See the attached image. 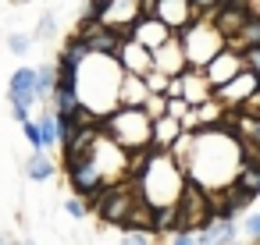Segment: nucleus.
<instances>
[{
	"instance_id": "nucleus-1",
	"label": "nucleus",
	"mask_w": 260,
	"mask_h": 245,
	"mask_svg": "<svg viewBox=\"0 0 260 245\" xmlns=\"http://www.w3.org/2000/svg\"><path fill=\"white\" fill-rule=\"evenodd\" d=\"M182 167H185V178L196 181L200 188L221 192L242 171V139L224 125L200 128L192 135V149H189Z\"/></svg>"
},
{
	"instance_id": "nucleus-2",
	"label": "nucleus",
	"mask_w": 260,
	"mask_h": 245,
	"mask_svg": "<svg viewBox=\"0 0 260 245\" xmlns=\"http://www.w3.org/2000/svg\"><path fill=\"white\" fill-rule=\"evenodd\" d=\"M121 61L114 54H89L82 64H79V75H75V93L82 100V107H89L96 117L111 114L118 107V86H121Z\"/></svg>"
},
{
	"instance_id": "nucleus-3",
	"label": "nucleus",
	"mask_w": 260,
	"mask_h": 245,
	"mask_svg": "<svg viewBox=\"0 0 260 245\" xmlns=\"http://www.w3.org/2000/svg\"><path fill=\"white\" fill-rule=\"evenodd\" d=\"M150 146H153V142H150ZM132 181H136L139 199L150 202L153 210H160V206H175V202L182 199L189 178H185V167H182L168 149H157V146H153V156L146 160V167H143L139 174H132Z\"/></svg>"
},
{
	"instance_id": "nucleus-4",
	"label": "nucleus",
	"mask_w": 260,
	"mask_h": 245,
	"mask_svg": "<svg viewBox=\"0 0 260 245\" xmlns=\"http://www.w3.org/2000/svg\"><path fill=\"white\" fill-rule=\"evenodd\" d=\"M100 128L128 153L146 149L153 142V117L146 114V107H114L111 114L100 117Z\"/></svg>"
},
{
	"instance_id": "nucleus-5",
	"label": "nucleus",
	"mask_w": 260,
	"mask_h": 245,
	"mask_svg": "<svg viewBox=\"0 0 260 245\" xmlns=\"http://www.w3.org/2000/svg\"><path fill=\"white\" fill-rule=\"evenodd\" d=\"M178 36H182V47H185V61H189V68H207L210 57H214L217 50L228 47L224 32L214 25V18H192L185 29H178Z\"/></svg>"
},
{
	"instance_id": "nucleus-6",
	"label": "nucleus",
	"mask_w": 260,
	"mask_h": 245,
	"mask_svg": "<svg viewBox=\"0 0 260 245\" xmlns=\"http://www.w3.org/2000/svg\"><path fill=\"white\" fill-rule=\"evenodd\" d=\"M246 68V57L239 54V50H232V47H224V50H217L214 57H210V64L203 68L207 71V78H210V86L217 89V86H224L228 78H235L239 71Z\"/></svg>"
},
{
	"instance_id": "nucleus-7",
	"label": "nucleus",
	"mask_w": 260,
	"mask_h": 245,
	"mask_svg": "<svg viewBox=\"0 0 260 245\" xmlns=\"http://www.w3.org/2000/svg\"><path fill=\"white\" fill-rule=\"evenodd\" d=\"M68 174H72V188L79 192V195H96L107 181H104V171H100V164L93 160V156H86V160H79V164H68Z\"/></svg>"
},
{
	"instance_id": "nucleus-8",
	"label": "nucleus",
	"mask_w": 260,
	"mask_h": 245,
	"mask_svg": "<svg viewBox=\"0 0 260 245\" xmlns=\"http://www.w3.org/2000/svg\"><path fill=\"white\" fill-rule=\"evenodd\" d=\"M153 68H160L164 75H182V71L189 68L185 47H182V36H178V32H171V36L153 50Z\"/></svg>"
},
{
	"instance_id": "nucleus-9",
	"label": "nucleus",
	"mask_w": 260,
	"mask_h": 245,
	"mask_svg": "<svg viewBox=\"0 0 260 245\" xmlns=\"http://www.w3.org/2000/svg\"><path fill=\"white\" fill-rule=\"evenodd\" d=\"M114 57H118V61H121V68H125V71H132V75H146V71L153 68V50H150V47H143L136 36L121 39Z\"/></svg>"
},
{
	"instance_id": "nucleus-10",
	"label": "nucleus",
	"mask_w": 260,
	"mask_h": 245,
	"mask_svg": "<svg viewBox=\"0 0 260 245\" xmlns=\"http://www.w3.org/2000/svg\"><path fill=\"white\" fill-rule=\"evenodd\" d=\"M256 86H260V78H256L249 68H242L235 78H228L224 86H217V89H214V96H217L224 107H242V103H246V96H249Z\"/></svg>"
},
{
	"instance_id": "nucleus-11",
	"label": "nucleus",
	"mask_w": 260,
	"mask_h": 245,
	"mask_svg": "<svg viewBox=\"0 0 260 245\" xmlns=\"http://www.w3.org/2000/svg\"><path fill=\"white\" fill-rule=\"evenodd\" d=\"M8 103H22V107H36L40 103V89H36V68H18L8 82Z\"/></svg>"
},
{
	"instance_id": "nucleus-12",
	"label": "nucleus",
	"mask_w": 260,
	"mask_h": 245,
	"mask_svg": "<svg viewBox=\"0 0 260 245\" xmlns=\"http://www.w3.org/2000/svg\"><path fill=\"white\" fill-rule=\"evenodd\" d=\"M171 32H175V29H171L164 18H157V15H143V18L132 25V36H136L143 47H150V50H157Z\"/></svg>"
},
{
	"instance_id": "nucleus-13",
	"label": "nucleus",
	"mask_w": 260,
	"mask_h": 245,
	"mask_svg": "<svg viewBox=\"0 0 260 245\" xmlns=\"http://www.w3.org/2000/svg\"><path fill=\"white\" fill-rule=\"evenodd\" d=\"M182 96H185L189 107H200L203 100L214 96V86H210V78H207L203 68H185L182 71Z\"/></svg>"
},
{
	"instance_id": "nucleus-14",
	"label": "nucleus",
	"mask_w": 260,
	"mask_h": 245,
	"mask_svg": "<svg viewBox=\"0 0 260 245\" xmlns=\"http://www.w3.org/2000/svg\"><path fill=\"white\" fill-rule=\"evenodd\" d=\"M253 15V8H249V0H232V4H221L217 8V15H214V25L224 32V39L228 36H235L239 29H242V22Z\"/></svg>"
},
{
	"instance_id": "nucleus-15",
	"label": "nucleus",
	"mask_w": 260,
	"mask_h": 245,
	"mask_svg": "<svg viewBox=\"0 0 260 245\" xmlns=\"http://www.w3.org/2000/svg\"><path fill=\"white\" fill-rule=\"evenodd\" d=\"M239 238V224L232 217H210L200 227V245H232Z\"/></svg>"
},
{
	"instance_id": "nucleus-16",
	"label": "nucleus",
	"mask_w": 260,
	"mask_h": 245,
	"mask_svg": "<svg viewBox=\"0 0 260 245\" xmlns=\"http://www.w3.org/2000/svg\"><path fill=\"white\" fill-rule=\"evenodd\" d=\"M146 96H150L146 78H143V75L125 71V75H121V86H118V107H143V103H146Z\"/></svg>"
},
{
	"instance_id": "nucleus-17",
	"label": "nucleus",
	"mask_w": 260,
	"mask_h": 245,
	"mask_svg": "<svg viewBox=\"0 0 260 245\" xmlns=\"http://www.w3.org/2000/svg\"><path fill=\"white\" fill-rule=\"evenodd\" d=\"M157 18H164L175 32L178 29H185L189 22H192V8H189V0H157V11H153Z\"/></svg>"
},
{
	"instance_id": "nucleus-18",
	"label": "nucleus",
	"mask_w": 260,
	"mask_h": 245,
	"mask_svg": "<svg viewBox=\"0 0 260 245\" xmlns=\"http://www.w3.org/2000/svg\"><path fill=\"white\" fill-rule=\"evenodd\" d=\"M57 114H64V117H75L79 110H82V100H79V93H75V86H64V82H57V89L50 93V100H47Z\"/></svg>"
},
{
	"instance_id": "nucleus-19",
	"label": "nucleus",
	"mask_w": 260,
	"mask_h": 245,
	"mask_svg": "<svg viewBox=\"0 0 260 245\" xmlns=\"http://www.w3.org/2000/svg\"><path fill=\"white\" fill-rule=\"evenodd\" d=\"M182 135V121L175 114H160L153 117V146L157 149H171V142Z\"/></svg>"
},
{
	"instance_id": "nucleus-20",
	"label": "nucleus",
	"mask_w": 260,
	"mask_h": 245,
	"mask_svg": "<svg viewBox=\"0 0 260 245\" xmlns=\"http://www.w3.org/2000/svg\"><path fill=\"white\" fill-rule=\"evenodd\" d=\"M228 47L239 50V54L249 50V47H260V15H256V11L242 22V29H239L235 36H228Z\"/></svg>"
},
{
	"instance_id": "nucleus-21",
	"label": "nucleus",
	"mask_w": 260,
	"mask_h": 245,
	"mask_svg": "<svg viewBox=\"0 0 260 245\" xmlns=\"http://www.w3.org/2000/svg\"><path fill=\"white\" fill-rule=\"evenodd\" d=\"M25 178L29 181H50L54 178V160L47 156V149H32V156L25 160Z\"/></svg>"
},
{
	"instance_id": "nucleus-22",
	"label": "nucleus",
	"mask_w": 260,
	"mask_h": 245,
	"mask_svg": "<svg viewBox=\"0 0 260 245\" xmlns=\"http://www.w3.org/2000/svg\"><path fill=\"white\" fill-rule=\"evenodd\" d=\"M36 89H40V100H50V93L57 89V64H40L36 68Z\"/></svg>"
},
{
	"instance_id": "nucleus-23",
	"label": "nucleus",
	"mask_w": 260,
	"mask_h": 245,
	"mask_svg": "<svg viewBox=\"0 0 260 245\" xmlns=\"http://www.w3.org/2000/svg\"><path fill=\"white\" fill-rule=\"evenodd\" d=\"M36 121H40V128H43V146H47V149L61 146V135H57V114H54V107H50L43 117H36Z\"/></svg>"
},
{
	"instance_id": "nucleus-24",
	"label": "nucleus",
	"mask_w": 260,
	"mask_h": 245,
	"mask_svg": "<svg viewBox=\"0 0 260 245\" xmlns=\"http://www.w3.org/2000/svg\"><path fill=\"white\" fill-rule=\"evenodd\" d=\"M8 50H11L15 57H25V54L32 50V36H29V32H11V36H8Z\"/></svg>"
},
{
	"instance_id": "nucleus-25",
	"label": "nucleus",
	"mask_w": 260,
	"mask_h": 245,
	"mask_svg": "<svg viewBox=\"0 0 260 245\" xmlns=\"http://www.w3.org/2000/svg\"><path fill=\"white\" fill-rule=\"evenodd\" d=\"M22 132H25V142H29L32 149H47V146H43V128H40V121H32V117L22 121Z\"/></svg>"
},
{
	"instance_id": "nucleus-26",
	"label": "nucleus",
	"mask_w": 260,
	"mask_h": 245,
	"mask_svg": "<svg viewBox=\"0 0 260 245\" xmlns=\"http://www.w3.org/2000/svg\"><path fill=\"white\" fill-rule=\"evenodd\" d=\"M189 8H192V18H214L221 0H189Z\"/></svg>"
},
{
	"instance_id": "nucleus-27",
	"label": "nucleus",
	"mask_w": 260,
	"mask_h": 245,
	"mask_svg": "<svg viewBox=\"0 0 260 245\" xmlns=\"http://www.w3.org/2000/svg\"><path fill=\"white\" fill-rule=\"evenodd\" d=\"M54 36H57V18H54V15H43L40 25H36V32H32V39H43V43H47V39H54Z\"/></svg>"
},
{
	"instance_id": "nucleus-28",
	"label": "nucleus",
	"mask_w": 260,
	"mask_h": 245,
	"mask_svg": "<svg viewBox=\"0 0 260 245\" xmlns=\"http://www.w3.org/2000/svg\"><path fill=\"white\" fill-rule=\"evenodd\" d=\"M143 107H146L150 117H160V114H168V96H164V93H150Z\"/></svg>"
},
{
	"instance_id": "nucleus-29",
	"label": "nucleus",
	"mask_w": 260,
	"mask_h": 245,
	"mask_svg": "<svg viewBox=\"0 0 260 245\" xmlns=\"http://www.w3.org/2000/svg\"><path fill=\"white\" fill-rule=\"evenodd\" d=\"M239 231H242L246 241H260V213H249V217L239 224Z\"/></svg>"
},
{
	"instance_id": "nucleus-30",
	"label": "nucleus",
	"mask_w": 260,
	"mask_h": 245,
	"mask_svg": "<svg viewBox=\"0 0 260 245\" xmlns=\"http://www.w3.org/2000/svg\"><path fill=\"white\" fill-rule=\"evenodd\" d=\"M64 213H68V217H75V220H82V217L89 213V206H86V199H82V195H68V199H64Z\"/></svg>"
},
{
	"instance_id": "nucleus-31",
	"label": "nucleus",
	"mask_w": 260,
	"mask_h": 245,
	"mask_svg": "<svg viewBox=\"0 0 260 245\" xmlns=\"http://www.w3.org/2000/svg\"><path fill=\"white\" fill-rule=\"evenodd\" d=\"M242 57H246V68L260 78V47H249V50H242Z\"/></svg>"
},
{
	"instance_id": "nucleus-32",
	"label": "nucleus",
	"mask_w": 260,
	"mask_h": 245,
	"mask_svg": "<svg viewBox=\"0 0 260 245\" xmlns=\"http://www.w3.org/2000/svg\"><path fill=\"white\" fill-rule=\"evenodd\" d=\"M239 110H242V114H260V86H256V89L246 96V103H242Z\"/></svg>"
},
{
	"instance_id": "nucleus-33",
	"label": "nucleus",
	"mask_w": 260,
	"mask_h": 245,
	"mask_svg": "<svg viewBox=\"0 0 260 245\" xmlns=\"http://www.w3.org/2000/svg\"><path fill=\"white\" fill-rule=\"evenodd\" d=\"M29 114H32V107H22V103H11V117L22 125V121H29Z\"/></svg>"
},
{
	"instance_id": "nucleus-34",
	"label": "nucleus",
	"mask_w": 260,
	"mask_h": 245,
	"mask_svg": "<svg viewBox=\"0 0 260 245\" xmlns=\"http://www.w3.org/2000/svg\"><path fill=\"white\" fill-rule=\"evenodd\" d=\"M139 11H143V15H153V11H157V0H139Z\"/></svg>"
},
{
	"instance_id": "nucleus-35",
	"label": "nucleus",
	"mask_w": 260,
	"mask_h": 245,
	"mask_svg": "<svg viewBox=\"0 0 260 245\" xmlns=\"http://www.w3.org/2000/svg\"><path fill=\"white\" fill-rule=\"evenodd\" d=\"M4 241H8V234H0V245H4Z\"/></svg>"
},
{
	"instance_id": "nucleus-36",
	"label": "nucleus",
	"mask_w": 260,
	"mask_h": 245,
	"mask_svg": "<svg viewBox=\"0 0 260 245\" xmlns=\"http://www.w3.org/2000/svg\"><path fill=\"white\" fill-rule=\"evenodd\" d=\"M221 4H232V0H221Z\"/></svg>"
}]
</instances>
